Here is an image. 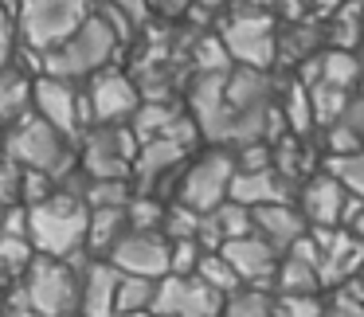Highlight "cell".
<instances>
[{
    "instance_id": "6da1fadb",
    "label": "cell",
    "mask_w": 364,
    "mask_h": 317,
    "mask_svg": "<svg viewBox=\"0 0 364 317\" xmlns=\"http://www.w3.org/2000/svg\"><path fill=\"white\" fill-rule=\"evenodd\" d=\"M87 223H90V204L75 192L55 188L48 200L28 204V235L36 251L51 259H79L87 254Z\"/></svg>"
},
{
    "instance_id": "7a4b0ae2",
    "label": "cell",
    "mask_w": 364,
    "mask_h": 317,
    "mask_svg": "<svg viewBox=\"0 0 364 317\" xmlns=\"http://www.w3.org/2000/svg\"><path fill=\"white\" fill-rule=\"evenodd\" d=\"M126 48L122 36L106 24V16L95 9V16L71 32L59 48L43 51V71L59 75V79H71V82H87L90 75H98L102 67L118 63V51Z\"/></svg>"
},
{
    "instance_id": "3957f363",
    "label": "cell",
    "mask_w": 364,
    "mask_h": 317,
    "mask_svg": "<svg viewBox=\"0 0 364 317\" xmlns=\"http://www.w3.org/2000/svg\"><path fill=\"white\" fill-rule=\"evenodd\" d=\"M220 40L228 43L231 59L243 67H278V16L274 9H262L251 0H235L231 9L220 12V24H215Z\"/></svg>"
},
{
    "instance_id": "277c9868",
    "label": "cell",
    "mask_w": 364,
    "mask_h": 317,
    "mask_svg": "<svg viewBox=\"0 0 364 317\" xmlns=\"http://www.w3.org/2000/svg\"><path fill=\"white\" fill-rule=\"evenodd\" d=\"M4 153L12 161H20L24 168H43L59 181L63 173H71L79 165V145L71 141L67 134H59L48 118L40 114H24L16 126L4 129Z\"/></svg>"
},
{
    "instance_id": "5b68a950",
    "label": "cell",
    "mask_w": 364,
    "mask_h": 317,
    "mask_svg": "<svg viewBox=\"0 0 364 317\" xmlns=\"http://www.w3.org/2000/svg\"><path fill=\"white\" fill-rule=\"evenodd\" d=\"M98 0H16L20 40L36 51H51L95 16Z\"/></svg>"
},
{
    "instance_id": "8992f818",
    "label": "cell",
    "mask_w": 364,
    "mask_h": 317,
    "mask_svg": "<svg viewBox=\"0 0 364 317\" xmlns=\"http://www.w3.org/2000/svg\"><path fill=\"white\" fill-rule=\"evenodd\" d=\"M28 306L43 317H71L79 313V267L71 259H51V254H36L28 274L20 278Z\"/></svg>"
},
{
    "instance_id": "52a82bcc",
    "label": "cell",
    "mask_w": 364,
    "mask_h": 317,
    "mask_svg": "<svg viewBox=\"0 0 364 317\" xmlns=\"http://www.w3.org/2000/svg\"><path fill=\"white\" fill-rule=\"evenodd\" d=\"M137 149H141V137L134 134L129 122H102L79 137V165L95 181H114V176L134 181Z\"/></svg>"
},
{
    "instance_id": "ba28073f",
    "label": "cell",
    "mask_w": 364,
    "mask_h": 317,
    "mask_svg": "<svg viewBox=\"0 0 364 317\" xmlns=\"http://www.w3.org/2000/svg\"><path fill=\"white\" fill-rule=\"evenodd\" d=\"M231 176H235V153L228 145H215L181 168V184H176L173 200H184L196 212H212L231 196Z\"/></svg>"
},
{
    "instance_id": "9c48e42d",
    "label": "cell",
    "mask_w": 364,
    "mask_h": 317,
    "mask_svg": "<svg viewBox=\"0 0 364 317\" xmlns=\"http://www.w3.org/2000/svg\"><path fill=\"white\" fill-rule=\"evenodd\" d=\"M82 102H87L90 126H102V122H129L145 98H141V87H137L134 75H129L126 67L110 63L82 82Z\"/></svg>"
},
{
    "instance_id": "30bf717a",
    "label": "cell",
    "mask_w": 364,
    "mask_h": 317,
    "mask_svg": "<svg viewBox=\"0 0 364 317\" xmlns=\"http://www.w3.org/2000/svg\"><path fill=\"white\" fill-rule=\"evenodd\" d=\"M32 110L40 118H48L59 134H67L75 145L79 137L87 134V102H82V90L79 82L71 79H59V75H36V95H32Z\"/></svg>"
},
{
    "instance_id": "8fae6325",
    "label": "cell",
    "mask_w": 364,
    "mask_h": 317,
    "mask_svg": "<svg viewBox=\"0 0 364 317\" xmlns=\"http://www.w3.org/2000/svg\"><path fill=\"white\" fill-rule=\"evenodd\" d=\"M223 298L215 286H208L200 274H165L157 278L153 313L157 317H220Z\"/></svg>"
},
{
    "instance_id": "7c38bea8",
    "label": "cell",
    "mask_w": 364,
    "mask_h": 317,
    "mask_svg": "<svg viewBox=\"0 0 364 317\" xmlns=\"http://www.w3.org/2000/svg\"><path fill=\"white\" fill-rule=\"evenodd\" d=\"M129 126L141 141H181L188 149H196V141H204L192 110L176 106L173 98H145L137 106V114L129 118Z\"/></svg>"
},
{
    "instance_id": "4fadbf2b",
    "label": "cell",
    "mask_w": 364,
    "mask_h": 317,
    "mask_svg": "<svg viewBox=\"0 0 364 317\" xmlns=\"http://www.w3.org/2000/svg\"><path fill=\"white\" fill-rule=\"evenodd\" d=\"M122 274H141V278H165L168 259H173V239L165 231H137L129 227L126 235L114 243V251L106 254Z\"/></svg>"
},
{
    "instance_id": "5bb4252c",
    "label": "cell",
    "mask_w": 364,
    "mask_h": 317,
    "mask_svg": "<svg viewBox=\"0 0 364 317\" xmlns=\"http://www.w3.org/2000/svg\"><path fill=\"white\" fill-rule=\"evenodd\" d=\"M353 200V192L345 188L341 176H333L329 168H317L314 176H306L298 188V208L306 215L309 227H341L345 223V208Z\"/></svg>"
},
{
    "instance_id": "9a60e30c",
    "label": "cell",
    "mask_w": 364,
    "mask_h": 317,
    "mask_svg": "<svg viewBox=\"0 0 364 317\" xmlns=\"http://www.w3.org/2000/svg\"><path fill=\"white\" fill-rule=\"evenodd\" d=\"M321 243V282L325 290L353 282L364 270V239H356L348 227H314Z\"/></svg>"
},
{
    "instance_id": "2e32d148",
    "label": "cell",
    "mask_w": 364,
    "mask_h": 317,
    "mask_svg": "<svg viewBox=\"0 0 364 317\" xmlns=\"http://www.w3.org/2000/svg\"><path fill=\"white\" fill-rule=\"evenodd\" d=\"M71 262L79 267V313L82 317H114V298H118L122 270L110 259H90V254H79Z\"/></svg>"
},
{
    "instance_id": "e0dca14e",
    "label": "cell",
    "mask_w": 364,
    "mask_h": 317,
    "mask_svg": "<svg viewBox=\"0 0 364 317\" xmlns=\"http://www.w3.org/2000/svg\"><path fill=\"white\" fill-rule=\"evenodd\" d=\"M223 254L231 259V267L239 270V278H243V286H274V274H278V259L282 254L274 251V247L267 243L262 235H239V239H231V243H223L220 247Z\"/></svg>"
},
{
    "instance_id": "ac0fdd59",
    "label": "cell",
    "mask_w": 364,
    "mask_h": 317,
    "mask_svg": "<svg viewBox=\"0 0 364 317\" xmlns=\"http://www.w3.org/2000/svg\"><path fill=\"white\" fill-rule=\"evenodd\" d=\"M231 200L247 208H259V204H278V200H298V184L290 176H282L274 165H262V168H235L231 176Z\"/></svg>"
},
{
    "instance_id": "d6986e66",
    "label": "cell",
    "mask_w": 364,
    "mask_h": 317,
    "mask_svg": "<svg viewBox=\"0 0 364 317\" xmlns=\"http://www.w3.org/2000/svg\"><path fill=\"white\" fill-rule=\"evenodd\" d=\"M255 212V235H262L278 254H286L301 235L309 231L306 215H301L298 200H278V204H259Z\"/></svg>"
},
{
    "instance_id": "ffe728a7",
    "label": "cell",
    "mask_w": 364,
    "mask_h": 317,
    "mask_svg": "<svg viewBox=\"0 0 364 317\" xmlns=\"http://www.w3.org/2000/svg\"><path fill=\"white\" fill-rule=\"evenodd\" d=\"M317 51H325V20L306 16V20H286L278 28V63L298 71L306 59H314Z\"/></svg>"
},
{
    "instance_id": "44dd1931",
    "label": "cell",
    "mask_w": 364,
    "mask_h": 317,
    "mask_svg": "<svg viewBox=\"0 0 364 317\" xmlns=\"http://www.w3.org/2000/svg\"><path fill=\"white\" fill-rule=\"evenodd\" d=\"M251 231H255V212L247 204H239V200L228 196L220 208L204 212L200 243H204V251H215V247L231 243V239H239V235H251Z\"/></svg>"
},
{
    "instance_id": "7402d4cb",
    "label": "cell",
    "mask_w": 364,
    "mask_h": 317,
    "mask_svg": "<svg viewBox=\"0 0 364 317\" xmlns=\"http://www.w3.org/2000/svg\"><path fill=\"white\" fill-rule=\"evenodd\" d=\"M32 95H36V75L20 71L16 63L0 67V129L16 126L24 114H32Z\"/></svg>"
},
{
    "instance_id": "603a6c76",
    "label": "cell",
    "mask_w": 364,
    "mask_h": 317,
    "mask_svg": "<svg viewBox=\"0 0 364 317\" xmlns=\"http://www.w3.org/2000/svg\"><path fill=\"white\" fill-rule=\"evenodd\" d=\"M325 48H364V0H341L333 12H325Z\"/></svg>"
},
{
    "instance_id": "cb8c5ba5",
    "label": "cell",
    "mask_w": 364,
    "mask_h": 317,
    "mask_svg": "<svg viewBox=\"0 0 364 317\" xmlns=\"http://www.w3.org/2000/svg\"><path fill=\"white\" fill-rule=\"evenodd\" d=\"M278 110H282L286 134H294V137H314L317 134L314 98H309V87L298 79V75H294V79H286L282 98H278Z\"/></svg>"
},
{
    "instance_id": "d4e9b609",
    "label": "cell",
    "mask_w": 364,
    "mask_h": 317,
    "mask_svg": "<svg viewBox=\"0 0 364 317\" xmlns=\"http://www.w3.org/2000/svg\"><path fill=\"white\" fill-rule=\"evenodd\" d=\"M129 231V215L126 208H90V223H87V254L90 259H106L114 251L122 235Z\"/></svg>"
},
{
    "instance_id": "484cf974",
    "label": "cell",
    "mask_w": 364,
    "mask_h": 317,
    "mask_svg": "<svg viewBox=\"0 0 364 317\" xmlns=\"http://www.w3.org/2000/svg\"><path fill=\"white\" fill-rule=\"evenodd\" d=\"M274 290L278 294H325V282H321V270L314 262L298 259V254L286 251L278 259V274H274Z\"/></svg>"
},
{
    "instance_id": "4316f807",
    "label": "cell",
    "mask_w": 364,
    "mask_h": 317,
    "mask_svg": "<svg viewBox=\"0 0 364 317\" xmlns=\"http://www.w3.org/2000/svg\"><path fill=\"white\" fill-rule=\"evenodd\" d=\"M153 294H157V278L122 274L118 278V298H114V317H134V313L153 309Z\"/></svg>"
},
{
    "instance_id": "83f0119b",
    "label": "cell",
    "mask_w": 364,
    "mask_h": 317,
    "mask_svg": "<svg viewBox=\"0 0 364 317\" xmlns=\"http://www.w3.org/2000/svg\"><path fill=\"white\" fill-rule=\"evenodd\" d=\"M309 87V98H314V118H317V129H329L333 122H341V114H345L348 98H353V90L337 87V82H325V79H314L306 82Z\"/></svg>"
},
{
    "instance_id": "f1b7e54d",
    "label": "cell",
    "mask_w": 364,
    "mask_h": 317,
    "mask_svg": "<svg viewBox=\"0 0 364 317\" xmlns=\"http://www.w3.org/2000/svg\"><path fill=\"white\" fill-rule=\"evenodd\" d=\"M220 317H274V294H267L262 286H239L223 298Z\"/></svg>"
},
{
    "instance_id": "f546056e",
    "label": "cell",
    "mask_w": 364,
    "mask_h": 317,
    "mask_svg": "<svg viewBox=\"0 0 364 317\" xmlns=\"http://www.w3.org/2000/svg\"><path fill=\"white\" fill-rule=\"evenodd\" d=\"M188 59H192V71H231L235 59H231L228 43L220 40V32H208V36H196L188 48Z\"/></svg>"
},
{
    "instance_id": "4dcf8cb0",
    "label": "cell",
    "mask_w": 364,
    "mask_h": 317,
    "mask_svg": "<svg viewBox=\"0 0 364 317\" xmlns=\"http://www.w3.org/2000/svg\"><path fill=\"white\" fill-rule=\"evenodd\" d=\"M196 274L204 278L208 286H215L220 294H231V290H239L243 286V278H239V270L231 267V259L215 247V251H204L200 254V267H196Z\"/></svg>"
},
{
    "instance_id": "1f68e13d",
    "label": "cell",
    "mask_w": 364,
    "mask_h": 317,
    "mask_svg": "<svg viewBox=\"0 0 364 317\" xmlns=\"http://www.w3.org/2000/svg\"><path fill=\"white\" fill-rule=\"evenodd\" d=\"M134 181L129 176H114V181H95L90 176V184H87V204L90 208H126L129 200H134Z\"/></svg>"
},
{
    "instance_id": "d6a6232c",
    "label": "cell",
    "mask_w": 364,
    "mask_h": 317,
    "mask_svg": "<svg viewBox=\"0 0 364 317\" xmlns=\"http://www.w3.org/2000/svg\"><path fill=\"white\" fill-rule=\"evenodd\" d=\"M200 227H204V212L188 208L184 200H168L165 223H161V231L168 239H200Z\"/></svg>"
},
{
    "instance_id": "836d02e7",
    "label": "cell",
    "mask_w": 364,
    "mask_h": 317,
    "mask_svg": "<svg viewBox=\"0 0 364 317\" xmlns=\"http://www.w3.org/2000/svg\"><path fill=\"white\" fill-rule=\"evenodd\" d=\"M165 200L153 196V192H134V200L126 204V215H129V227L137 231H161L165 223Z\"/></svg>"
},
{
    "instance_id": "e575fe53",
    "label": "cell",
    "mask_w": 364,
    "mask_h": 317,
    "mask_svg": "<svg viewBox=\"0 0 364 317\" xmlns=\"http://www.w3.org/2000/svg\"><path fill=\"white\" fill-rule=\"evenodd\" d=\"M321 165L329 168L333 176H341L348 192L364 196V145H360V149H353V153H337V157H325Z\"/></svg>"
},
{
    "instance_id": "d590c367",
    "label": "cell",
    "mask_w": 364,
    "mask_h": 317,
    "mask_svg": "<svg viewBox=\"0 0 364 317\" xmlns=\"http://www.w3.org/2000/svg\"><path fill=\"white\" fill-rule=\"evenodd\" d=\"M325 317H364V286L345 282V286H333L329 301H325Z\"/></svg>"
},
{
    "instance_id": "8d00e7d4",
    "label": "cell",
    "mask_w": 364,
    "mask_h": 317,
    "mask_svg": "<svg viewBox=\"0 0 364 317\" xmlns=\"http://www.w3.org/2000/svg\"><path fill=\"white\" fill-rule=\"evenodd\" d=\"M274 317H325V298L317 294H278L274 290Z\"/></svg>"
},
{
    "instance_id": "74e56055",
    "label": "cell",
    "mask_w": 364,
    "mask_h": 317,
    "mask_svg": "<svg viewBox=\"0 0 364 317\" xmlns=\"http://www.w3.org/2000/svg\"><path fill=\"white\" fill-rule=\"evenodd\" d=\"M55 188H59V181L51 173H43V168H24V176H20V204H40V200H48Z\"/></svg>"
},
{
    "instance_id": "f35d334b",
    "label": "cell",
    "mask_w": 364,
    "mask_h": 317,
    "mask_svg": "<svg viewBox=\"0 0 364 317\" xmlns=\"http://www.w3.org/2000/svg\"><path fill=\"white\" fill-rule=\"evenodd\" d=\"M16 48H20L16 9H12V0H0V67H9V63H12Z\"/></svg>"
},
{
    "instance_id": "ab89813d",
    "label": "cell",
    "mask_w": 364,
    "mask_h": 317,
    "mask_svg": "<svg viewBox=\"0 0 364 317\" xmlns=\"http://www.w3.org/2000/svg\"><path fill=\"white\" fill-rule=\"evenodd\" d=\"M20 176H24V165L0 149V212L20 204Z\"/></svg>"
},
{
    "instance_id": "60d3db41",
    "label": "cell",
    "mask_w": 364,
    "mask_h": 317,
    "mask_svg": "<svg viewBox=\"0 0 364 317\" xmlns=\"http://www.w3.org/2000/svg\"><path fill=\"white\" fill-rule=\"evenodd\" d=\"M204 243L200 239H173V259H168V274H196Z\"/></svg>"
},
{
    "instance_id": "b9f144b4",
    "label": "cell",
    "mask_w": 364,
    "mask_h": 317,
    "mask_svg": "<svg viewBox=\"0 0 364 317\" xmlns=\"http://www.w3.org/2000/svg\"><path fill=\"white\" fill-rule=\"evenodd\" d=\"M341 122H345L353 134L364 137V79H360V87L353 90V98H348V106H345V114H341Z\"/></svg>"
},
{
    "instance_id": "7bdbcfd3",
    "label": "cell",
    "mask_w": 364,
    "mask_h": 317,
    "mask_svg": "<svg viewBox=\"0 0 364 317\" xmlns=\"http://www.w3.org/2000/svg\"><path fill=\"white\" fill-rule=\"evenodd\" d=\"M149 9L157 20H168V24H176V20H184L192 12V0H149Z\"/></svg>"
},
{
    "instance_id": "ee69618b",
    "label": "cell",
    "mask_w": 364,
    "mask_h": 317,
    "mask_svg": "<svg viewBox=\"0 0 364 317\" xmlns=\"http://www.w3.org/2000/svg\"><path fill=\"white\" fill-rule=\"evenodd\" d=\"M231 4H235V0H192V12H200V16H220Z\"/></svg>"
},
{
    "instance_id": "f6af8a7d",
    "label": "cell",
    "mask_w": 364,
    "mask_h": 317,
    "mask_svg": "<svg viewBox=\"0 0 364 317\" xmlns=\"http://www.w3.org/2000/svg\"><path fill=\"white\" fill-rule=\"evenodd\" d=\"M356 282H360V286H364V270H360V274H356Z\"/></svg>"
},
{
    "instance_id": "bcb514c9",
    "label": "cell",
    "mask_w": 364,
    "mask_h": 317,
    "mask_svg": "<svg viewBox=\"0 0 364 317\" xmlns=\"http://www.w3.org/2000/svg\"><path fill=\"white\" fill-rule=\"evenodd\" d=\"M0 149H4V129H0Z\"/></svg>"
},
{
    "instance_id": "7dc6e473",
    "label": "cell",
    "mask_w": 364,
    "mask_h": 317,
    "mask_svg": "<svg viewBox=\"0 0 364 317\" xmlns=\"http://www.w3.org/2000/svg\"><path fill=\"white\" fill-rule=\"evenodd\" d=\"M0 309H4V294H0Z\"/></svg>"
},
{
    "instance_id": "c3c4849f",
    "label": "cell",
    "mask_w": 364,
    "mask_h": 317,
    "mask_svg": "<svg viewBox=\"0 0 364 317\" xmlns=\"http://www.w3.org/2000/svg\"><path fill=\"white\" fill-rule=\"evenodd\" d=\"M360 63H364V48H360Z\"/></svg>"
}]
</instances>
